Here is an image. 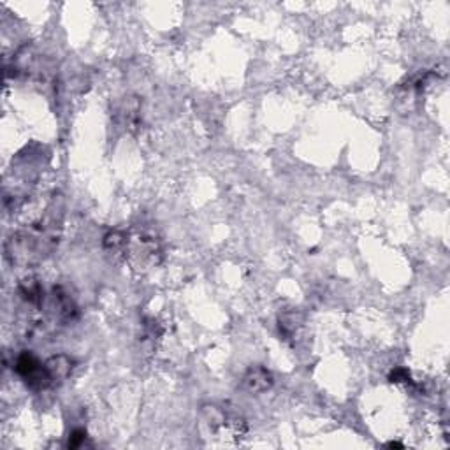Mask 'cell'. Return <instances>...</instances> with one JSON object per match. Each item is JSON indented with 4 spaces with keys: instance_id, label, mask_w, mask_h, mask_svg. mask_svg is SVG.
<instances>
[{
    "instance_id": "cell-9",
    "label": "cell",
    "mask_w": 450,
    "mask_h": 450,
    "mask_svg": "<svg viewBox=\"0 0 450 450\" xmlns=\"http://www.w3.org/2000/svg\"><path fill=\"white\" fill-rule=\"evenodd\" d=\"M389 380L392 384H410V371L407 368H396L389 375Z\"/></svg>"
},
{
    "instance_id": "cell-7",
    "label": "cell",
    "mask_w": 450,
    "mask_h": 450,
    "mask_svg": "<svg viewBox=\"0 0 450 450\" xmlns=\"http://www.w3.org/2000/svg\"><path fill=\"white\" fill-rule=\"evenodd\" d=\"M102 245H104V248H106L108 252H125L127 236L118 231L108 232V234L104 236Z\"/></svg>"
},
{
    "instance_id": "cell-6",
    "label": "cell",
    "mask_w": 450,
    "mask_h": 450,
    "mask_svg": "<svg viewBox=\"0 0 450 450\" xmlns=\"http://www.w3.org/2000/svg\"><path fill=\"white\" fill-rule=\"evenodd\" d=\"M20 294L21 298H23L27 303H30V305L39 306L43 305L44 301V290L36 278L23 280L20 285Z\"/></svg>"
},
{
    "instance_id": "cell-8",
    "label": "cell",
    "mask_w": 450,
    "mask_h": 450,
    "mask_svg": "<svg viewBox=\"0 0 450 450\" xmlns=\"http://www.w3.org/2000/svg\"><path fill=\"white\" fill-rule=\"evenodd\" d=\"M86 431L85 429H74L71 433V435H69V442H67V447H69V449H79V447H83L85 445V442H86Z\"/></svg>"
},
{
    "instance_id": "cell-10",
    "label": "cell",
    "mask_w": 450,
    "mask_h": 450,
    "mask_svg": "<svg viewBox=\"0 0 450 450\" xmlns=\"http://www.w3.org/2000/svg\"><path fill=\"white\" fill-rule=\"evenodd\" d=\"M387 447H391V449H394V447H398V449H403V445H401V443H398V442L387 443Z\"/></svg>"
},
{
    "instance_id": "cell-1",
    "label": "cell",
    "mask_w": 450,
    "mask_h": 450,
    "mask_svg": "<svg viewBox=\"0 0 450 450\" xmlns=\"http://www.w3.org/2000/svg\"><path fill=\"white\" fill-rule=\"evenodd\" d=\"M14 371L23 378V382L32 391H44V389L51 387L46 371H44V362H41L34 354H21V356L16 359Z\"/></svg>"
},
{
    "instance_id": "cell-3",
    "label": "cell",
    "mask_w": 450,
    "mask_h": 450,
    "mask_svg": "<svg viewBox=\"0 0 450 450\" xmlns=\"http://www.w3.org/2000/svg\"><path fill=\"white\" fill-rule=\"evenodd\" d=\"M201 420H203V424L209 431H220L225 426H231L232 429H234V433H238L239 426L243 424V420L238 419L232 422L227 417V413L223 411V408L216 407V405H204V407L201 408Z\"/></svg>"
},
{
    "instance_id": "cell-5",
    "label": "cell",
    "mask_w": 450,
    "mask_h": 450,
    "mask_svg": "<svg viewBox=\"0 0 450 450\" xmlns=\"http://www.w3.org/2000/svg\"><path fill=\"white\" fill-rule=\"evenodd\" d=\"M72 368H74V360L69 356H65V354H59V356L50 357V359L44 362V371H46L51 387L62 384L63 380L69 378V375L72 373Z\"/></svg>"
},
{
    "instance_id": "cell-4",
    "label": "cell",
    "mask_w": 450,
    "mask_h": 450,
    "mask_svg": "<svg viewBox=\"0 0 450 450\" xmlns=\"http://www.w3.org/2000/svg\"><path fill=\"white\" fill-rule=\"evenodd\" d=\"M274 384L273 373L264 366H252L243 375V387L250 394H263L267 392Z\"/></svg>"
},
{
    "instance_id": "cell-2",
    "label": "cell",
    "mask_w": 450,
    "mask_h": 450,
    "mask_svg": "<svg viewBox=\"0 0 450 450\" xmlns=\"http://www.w3.org/2000/svg\"><path fill=\"white\" fill-rule=\"evenodd\" d=\"M125 252L132 263L139 266H146V264H157L158 257H161V248H158L157 239L150 238V236H136V238H127Z\"/></svg>"
}]
</instances>
